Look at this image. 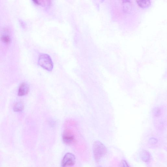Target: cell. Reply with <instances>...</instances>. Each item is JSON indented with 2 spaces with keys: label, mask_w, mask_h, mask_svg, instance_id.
<instances>
[{
  "label": "cell",
  "mask_w": 167,
  "mask_h": 167,
  "mask_svg": "<svg viewBox=\"0 0 167 167\" xmlns=\"http://www.w3.org/2000/svg\"><path fill=\"white\" fill-rule=\"evenodd\" d=\"M93 151L94 159L97 162L100 161L106 155L107 152L106 147L99 141H96L94 142L93 147Z\"/></svg>",
  "instance_id": "1"
},
{
  "label": "cell",
  "mask_w": 167,
  "mask_h": 167,
  "mask_svg": "<svg viewBox=\"0 0 167 167\" xmlns=\"http://www.w3.org/2000/svg\"><path fill=\"white\" fill-rule=\"evenodd\" d=\"M38 63L43 69L51 71L53 68V64L51 58L47 54H41L39 55Z\"/></svg>",
  "instance_id": "2"
},
{
  "label": "cell",
  "mask_w": 167,
  "mask_h": 167,
  "mask_svg": "<svg viewBox=\"0 0 167 167\" xmlns=\"http://www.w3.org/2000/svg\"><path fill=\"white\" fill-rule=\"evenodd\" d=\"M76 158L72 153H68L64 155L62 162V166H72L75 165Z\"/></svg>",
  "instance_id": "3"
},
{
  "label": "cell",
  "mask_w": 167,
  "mask_h": 167,
  "mask_svg": "<svg viewBox=\"0 0 167 167\" xmlns=\"http://www.w3.org/2000/svg\"><path fill=\"white\" fill-rule=\"evenodd\" d=\"M63 139L64 143L68 145L72 144L75 141V136L72 131L66 129L64 131Z\"/></svg>",
  "instance_id": "4"
},
{
  "label": "cell",
  "mask_w": 167,
  "mask_h": 167,
  "mask_svg": "<svg viewBox=\"0 0 167 167\" xmlns=\"http://www.w3.org/2000/svg\"><path fill=\"white\" fill-rule=\"evenodd\" d=\"M29 91V85L26 82L21 84L18 89V95L19 96H23L27 95Z\"/></svg>",
  "instance_id": "5"
},
{
  "label": "cell",
  "mask_w": 167,
  "mask_h": 167,
  "mask_svg": "<svg viewBox=\"0 0 167 167\" xmlns=\"http://www.w3.org/2000/svg\"><path fill=\"white\" fill-rule=\"evenodd\" d=\"M123 11L127 14L130 13L132 11V5L130 0H123Z\"/></svg>",
  "instance_id": "6"
},
{
  "label": "cell",
  "mask_w": 167,
  "mask_h": 167,
  "mask_svg": "<svg viewBox=\"0 0 167 167\" xmlns=\"http://www.w3.org/2000/svg\"><path fill=\"white\" fill-rule=\"evenodd\" d=\"M140 157L141 160L145 162H149L151 159L150 154L148 151L145 150L142 151Z\"/></svg>",
  "instance_id": "7"
},
{
  "label": "cell",
  "mask_w": 167,
  "mask_h": 167,
  "mask_svg": "<svg viewBox=\"0 0 167 167\" xmlns=\"http://www.w3.org/2000/svg\"><path fill=\"white\" fill-rule=\"evenodd\" d=\"M138 5L142 8H147L150 5V0H136Z\"/></svg>",
  "instance_id": "8"
},
{
  "label": "cell",
  "mask_w": 167,
  "mask_h": 167,
  "mask_svg": "<svg viewBox=\"0 0 167 167\" xmlns=\"http://www.w3.org/2000/svg\"><path fill=\"white\" fill-rule=\"evenodd\" d=\"M24 107L23 103L21 102L18 103L14 105V109L15 112H20L23 110Z\"/></svg>",
  "instance_id": "9"
},
{
  "label": "cell",
  "mask_w": 167,
  "mask_h": 167,
  "mask_svg": "<svg viewBox=\"0 0 167 167\" xmlns=\"http://www.w3.org/2000/svg\"><path fill=\"white\" fill-rule=\"evenodd\" d=\"M1 41L6 44H9L11 42L10 37L8 35H4L1 37Z\"/></svg>",
  "instance_id": "10"
},
{
  "label": "cell",
  "mask_w": 167,
  "mask_h": 167,
  "mask_svg": "<svg viewBox=\"0 0 167 167\" xmlns=\"http://www.w3.org/2000/svg\"><path fill=\"white\" fill-rule=\"evenodd\" d=\"M161 113V111L159 108H155L153 110V114L155 117L159 116Z\"/></svg>",
  "instance_id": "11"
},
{
  "label": "cell",
  "mask_w": 167,
  "mask_h": 167,
  "mask_svg": "<svg viewBox=\"0 0 167 167\" xmlns=\"http://www.w3.org/2000/svg\"><path fill=\"white\" fill-rule=\"evenodd\" d=\"M32 1L36 4L40 6L45 5V2L44 0H32Z\"/></svg>",
  "instance_id": "12"
},
{
  "label": "cell",
  "mask_w": 167,
  "mask_h": 167,
  "mask_svg": "<svg viewBox=\"0 0 167 167\" xmlns=\"http://www.w3.org/2000/svg\"><path fill=\"white\" fill-rule=\"evenodd\" d=\"M48 7H50L52 4V0H44Z\"/></svg>",
  "instance_id": "13"
},
{
  "label": "cell",
  "mask_w": 167,
  "mask_h": 167,
  "mask_svg": "<svg viewBox=\"0 0 167 167\" xmlns=\"http://www.w3.org/2000/svg\"><path fill=\"white\" fill-rule=\"evenodd\" d=\"M122 165L123 166H129L128 163L125 161H123L122 162Z\"/></svg>",
  "instance_id": "14"
},
{
  "label": "cell",
  "mask_w": 167,
  "mask_h": 167,
  "mask_svg": "<svg viewBox=\"0 0 167 167\" xmlns=\"http://www.w3.org/2000/svg\"><path fill=\"white\" fill-rule=\"evenodd\" d=\"M99 1H100L101 2H103L104 0H99Z\"/></svg>",
  "instance_id": "15"
}]
</instances>
